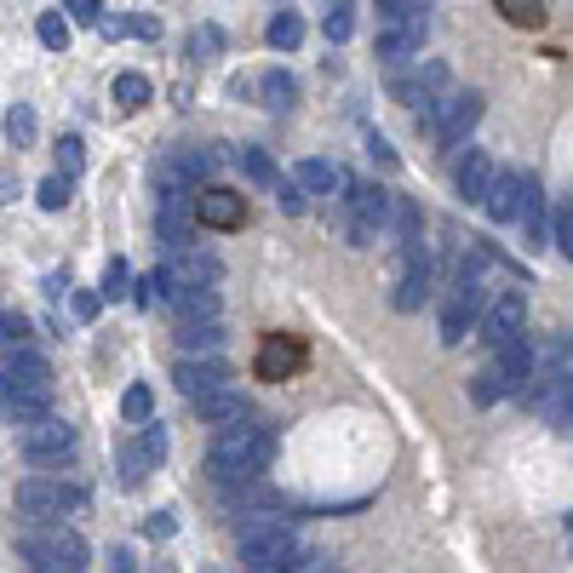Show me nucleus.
I'll list each match as a JSON object with an SVG mask.
<instances>
[{
    "label": "nucleus",
    "mask_w": 573,
    "mask_h": 573,
    "mask_svg": "<svg viewBox=\"0 0 573 573\" xmlns=\"http://www.w3.org/2000/svg\"><path fill=\"white\" fill-rule=\"evenodd\" d=\"M276 207H281V213H304V207H310V195H304V190H298V183H286V178H276Z\"/></svg>",
    "instance_id": "obj_43"
},
{
    "label": "nucleus",
    "mask_w": 573,
    "mask_h": 573,
    "mask_svg": "<svg viewBox=\"0 0 573 573\" xmlns=\"http://www.w3.org/2000/svg\"><path fill=\"white\" fill-rule=\"evenodd\" d=\"M17 447H24L29 464H58V459L75 454V424H64L58 413H47V419H35V424L17 430Z\"/></svg>",
    "instance_id": "obj_8"
},
{
    "label": "nucleus",
    "mask_w": 573,
    "mask_h": 573,
    "mask_svg": "<svg viewBox=\"0 0 573 573\" xmlns=\"http://www.w3.org/2000/svg\"><path fill=\"white\" fill-rule=\"evenodd\" d=\"M527 327V298L510 286V293H499L494 304H487V316H482V339L487 344H505V339H517Z\"/></svg>",
    "instance_id": "obj_16"
},
{
    "label": "nucleus",
    "mask_w": 573,
    "mask_h": 573,
    "mask_svg": "<svg viewBox=\"0 0 573 573\" xmlns=\"http://www.w3.org/2000/svg\"><path fill=\"white\" fill-rule=\"evenodd\" d=\"M120 413H127L132 424H143V419H150V413H155V396H150V384H132V391L120 396Z\"/></svg>",
    "instance_id": "obj_36"
},
{
    "label": "nucleus",
    "mask_w": 573,
    "mask_h": 573,
    "mask_svg": "<svg viewBox=\"0 0 573 573\" xmlns=\"http://www.w3.org/2000/svg\"><path fill=\"white\" fill-rule=\"evenodd\" d=\"M173 527H178V522H173V510H155V517L143 522V534H150V539H173Z\"/></svg>",
    "instance_id": "obj_48"
},
{
    "label": "nucleus",
    "mask_w": 573,
    "mask_h": 573,
    "mask_svg": "<svg viewBox=\"0 0 573 573\" xmlns=\"http://www.w3.org/2000/svg\"><path fill=\"white\" fill-rule=\"evenodd\" d=\"M115 573H132V557H127V550H115Z\"/></svg>",
    "instance_id": "obj_54"
},
{
    "label": "nucleus",
    "mask_w": 573,
    "mask_h": 573,
    "mask_svg": "<svg viewBox=\"0 0 573 573\" xmlns=\"http://www.w3.org/2000/svg\"><path fill=\"white\" fill-rule=\"evenodd\" d=\"M161 276L173 281V293H183V286H218L224 264H218L213 253H201V247H178V253H173V264H167Z\"/></svg>",
    "instance_id": "obj_14"
},
{
    "label": "nucleus",
    "mask_w": 573,
    "mask_h": 573,
    "mask_svg": "<svg viewBox=\"0 0 573 573\" xmlns=\"http://www.w3.org/2000/svg\"><path fill=\"white\" fill-rule=\"evenodd\" d=\"M75 316L92 321V316H98V293H75Z\"/></svg>",
    "instance_id": "obj_52"
},
{
    "label": "nucleus",
    "mask_w": 573,
    "mask_h": 573,
    "mask_svg": "<svg viewBox=\"0 0 573 573\" xmlns=\"http://www.w3.org/2000/svg\"><path fill=\"white\" fill-rule=\"evenodd\" d=\"M173 155H178V167L190 173L195 183H207V178H213V167H218V155H213V150H173Z\"/></svg>",
    "instance_id": "obj_35"
},
{
    "label": "nucleus",
    "mask_w": 573,
    "mask_h": 573,
    "mask_svg": "<svg viewBox=\"0 0 573 573\" xmlns=\"http://www.w3.org/2000/svg\"><path fill=\"white\" fill-rule=\"evenodd\" d=\"M0 339H7V344H24V339H29V321H24V316H0Z\"/></svg>",
    "instance_id": "obj_49"
},
{
    "label": "nucleus",
    "mask_w": 573,
    "mask_h": 573,
    "mask_svg": "<svg viewBox=\"0 0 573 573\" xmlns=\"http://www.w3.org/2000/svg\"><path fill=\"white\" fill-rule=\"evenodd\" d=\"M391 98L413 115H430L436 98H447V69L442 64H419V69H396L391 75Z\"/></svg>",
    "instance_id": "obj_9"
},
{
    "label": "nucleus",
    "mask_w": 573,
    "mask_h": 573,
    "mask_svg": "<svg viewBox=\"0 0 573 573\" xmlns=\"http://www.w3.org/2000/svg\"><path fill=\"white\" fill-rule=\"evenodd\" d=\"M40 207H47V213H64L69 207V178H47V183H40Z\"/></svg>",
    "instance_id": "obj_41"
},
{
    "label": "nucleus",
    "mask_w": 573,
    "mask_h": 573,
    "mask_svg": "<svg viewBox=\"0 0 573 573\" xmlns=\"http://www.w3.org/2000/svg\"><path fill=\"white\" fill-rule=\"evenodd\" d=\"M218 47H224L218 29H195V35H190V58H207V52H218Z\"/></svg>",
    "instance_id": "obj_47"
},
{
    "label": "nucleus",
    "mask_w": 573,
    "mask_h": 573,
    "mask_svg": "<svg viewBox=\"0 0 573 573\" xmlns=\"http://www.w3.org/2000/svg\"><path fill=\"white\" fill-rule=\"evenodd\" d=\"M470 396H476L482 407H494V402H499V379H494V373H487V367H482V373L470 379Z\"/></svg>",
    "instance_id": "obj_45"
},
{
    "label": "nucleus",
    "mask_w": 573,
    "mask_h": 573,
    "mask_svg": "<svg viewBox=\"0 0 573 573\" xmlns=\"http://www.w3.org/2000/svg\"><path fill=\"white\" fill-rule=\"evenodd\" d=\"M499 12L510 17V24H522V29H539V24H545L539 0H499Z\"/></svg>",
    "instance_id": "obj_38"
},
{
    "label": "nucleus",
    "mask_w": 573,
    "mask_h": 573,
    "mask_svg": "<svg viewBox=\"0 0 573 573\" xmlns=\"http://www.w3.org/2000/svg\"><path fill=\"white\" fill-rule=\"evenodd\" d=\"M482 110H487L482 92H447V98H436L430 115H419V127H430V138H436L442 150H454V143H464L470 132H476Z\"/></svg>",
    "instance_id": "obj_6"
},
{
    "label": "nucleus",
    "mask_w": 573,
    "mask_h": 573,
    "mask_svg": "<svg viewBox=\"0 0 573 573\" xmlns=\"http://www.w3.org/2000/svg\"><path fill=\"white\" fill-rule=\"evenodd\" d=\"M161 459H167V430H161V424H143L138 436L120 447V482L138 487L150 470H161Z\"/></svg>",
    "instance_id": "obj_11"
},
{
    "label": "nucleus",
    "mask_w": 573,
    "mask_h": 573,
    "mask_svg": "<svg viewBox=\"0 0 573 573\" xmlns=\"http://www.w3.org/2000/svg\"><path fill=\"white\" fill-rule=\"evenodd\" d=\"M494 161H487L482 150H470L464 161H459V167H454V183H459V195L464 201H476V207H482V195H487V183H494Z\"/></svg>",
    "instance_id": "obj_23"
},
{
    "label": "nucleus",
    "mask_w": 573,
    "mask_h": 573,
    "mask_svg": "<svg viewBox=\"0 0 573 573\" xmlns=\"http://www.w3.org/2000/svg\"><path fill=\"white\" fill-rule=\"evenodd\" d=\"M52 413V396H35V391H0V419L7 424H35V419H47Z\"/></svg>",
    "instance_id": "obj_25"
},
{
    "label": "nucleus",
    "mask_w": 573,
    "mask_h": 573,
    "mask_svg": "<svg viewBox=\"0 0 573 573\" xmlns=\"http://www.w3.org/2000/svg\"><path fill=\"white\" fill-rule=\"evenodd\" d=\"M367 155H373V161H379V167H396V150H391V143H384L379 132H373V138H367Z\"/></svg>",
    "instance_id": "obj_50"
},
{
    "label": "nucleus",
    "mask_w": 573,
    "mask_h": 573,
    "mask_svg": "<svg viewBox=\"0 0 573 573\" xmlns=\"http://www.w3.org/2000/svg\"><path fill=\"white\" fill-rule=\"evenodd\" d=\"M482 304H487L482 264L464 258L459 276H454V293H447V304H442V344H464L470 327H476V316H482Z\"/></svg>",
    "instance_id": "obj_5"
},
{
    "label": "nucleus",
    "mask_w": 573,
    "mask_h": 573,
    "mask_svg": "<svg viewBox=\"0 0 573 573\" xmlns=\"http://www.w3.org/2000/svg\"><path fill=\"white\" fill-rule=\"evenodd\" d=\"M195 419L213 424V430H230V424H247L253 419V402L235 391V384H224L213 396H195Z\"/></svg>",
    "instance_id": "obj_17"
},
{
    "label": "nucleus",
    "mask_w": 573,
    "mask_h": 573,
    "mask_svg": "<svg viewBox=\"0 0 573 573\" xmlns=\"http://www.w3.org/2000/svg\"><path fill=\"white\" fill-rule=\"evenodd\" d=\"M224 505L241 510V517H270V510H281V494L264 487V476H247V482H224Z\"/></svg>",
    "instance_id": "obj_19"
},
{
    "label": "nucleus",
    "mask_w": 573,
    "mask_h": 573,
    "mask_svg": "<svg viewBox=\"0 0 573 573\" xmlns=\"http://www.w3.org/2000/svg\"><path fill=\"white\" fill-rule=\"evenodd\" d=\"M120 29H132V35H143V40H155V35H161L155 17H132V24H120Z\"/></svg>",
    "instance_id": "obj_51"
},
{
    "label": "nucleus",
    "mask_w": 573,
    "mask_h": 573,
    "mask_svg": "<svg viewBox=\"0 0 573 573\" xmlns=\"http://www.w3.org/2000/svg\"><path fill=\"white\" fill-rule=\"evenodd\" d=\"M58 161H64V178H75L80 167H87V143H80V138H58Z\"/></svg>",
    "instance_id": "obj_42"
},
{
    "label": "nucleus",
    "mask_w": 573,
    "mask_h": 573,
    "mask_svg": "<svg viewBox=\"0 0 573 573\" xmlns=\"http://www.w3.org/2000/svg\"><path fill=\"white\" fill-rule=\"evenodd\" d=\"M424 17V0H379V24H413Z\"/></svg>",
    "instance_id": "obj_37"
},
{
    "label": "nucleus",
    "mask_w": 573,
    "mask_h": 573,
    "mask_svg": "<svg viewBox=\"0 0 573 573\" xmlns=\"http://www.w3.org/2000/svg\"><path fill=\"white\" fill-rule=\"evenodd\" d=\"M293 183L304 195H333V190H344V167L339 161H321V155H310V161H298V173H293Z\"/></svg>",
    "instance_id": "obj_22"
},
{
    "label": "nucleus",
    "mask_w": 573,
    "mask_h": 573,
    "mask_svg": "<svg viewBox=\"0 0 573 573\" xmlns=\"http://www.w3.org/2000/svg\"><path fill=\"white\" fill-rule=\"evenodd\" d=\"M321 35H327V47H344V40L356 35V0H333V7L321 12Z\"/></svg>",
    "instance_id": "obj_28"
},
{
    "label": "nucleus",
    "mask_w": 573,
    "mask_h": 573,
    "mask_svg": "<svg viewBox=\"0 0 573 573\" xmlns=\"http://www.w3.org/2000/svg\"><path fill=\"white\" fill-rule=\"evenodd\" d=\"M150 183H155V195H161V207H167V213H183V207L195 201V178L178 167V155H173V150L150 167Z\"/></svg>",
    "instance_id": "obj_15"
},
{
    "label": "nucleus",
    "mask_w": 573,
    "mask_h": 573,
    "mask_svg": "<svg viewBox=\"0 0 573 573\" xmlns=\"http://www.w3.org/2000/svg\"><path fill=\"white\" fill-rule=\"evenodd\" d=\"M522 183L527 173H494V183H487V195H482V207L494 224H517V207H522Z\"/></svg>",
    "instance_id": "obj_21"
},
{
    "label": "nucleus",
    "mask_w": 573,
    "mask_h": 573,
    "mask_svg": "<svg viewBox=\"0 0 573 573\" xmlns=\"http://www.w3.org/2000/svg\"><path fill=\"white\" fill-rule=\"evenodd\" d=\"M224 321H178V351L183 356H218L224 351Z\"/></svg>",
    "instance_id": "obj_24"
},
{
    "label": "nucleus",
    "mask_w": 573,
    "mask_h": 573,
    "mask_svg": "<svg viewBox=\"0 0 573 573\" xmlns=\"http://www.w3.org/2000/svg\"><path fill=\"white\" fill-rule=\"evenodd\" d=\"M40 47H52V52H64V47H69V24H64L58 12L40 17Z\"/></svg>",
    "instance_id": "obj_40"
},
{
    "label": "nucleus",
    "mask_w": 573,
    "mask_h": 573,
    "mask_svg": "<svg viewBox=\"0 0 573 573\" xmlns=\"http://www.w3.org/2000/svg\"><path fill=\"white\" fill-rule=\"evenodd\" d=\"M17 550H24V562L35 568V573H87V539L75 534V527H64V522H40V527H29L24 539H17Z\"/></svg>",
    "instance_id": "obj_3"
},
{
    "label": "nucleus",
    "mask_w": 573,
    "mask_h": 573,
    "mask_svg": "<svg viewBox=\"0 0 573 573\" xmlns=\"http://www.w3.org/2000/svg\"><path fill=\"white\" fill-rule=\"evenodd\" d=\"M190 213H195L201 224H213V230H235V224L247 218V207H241L235 190H201V195L190 201Z\"/></svg>",
    "instance_id": "obj_20"
},
{
    "label": "nucleus",
    "mask_w": 573,
    "mask_h": 573,
    "mask_svg": "<svg viewBox=\"0 0 573 573\" xmlns=\"http://www.w3.org/2000/svg\"><path fill=\"white\" fill-rule=\"evenodd\" d=\"M276 459V430L270 424H230L218 430L213 454H207V476L224 487V482H247V476H264Z\"/></svg>",
    "instance_id": "obj_1"
},
{
    "label": "nucleus",
    "mask_w": 573,
    "mask_h": 573,
    "mask_svg": "<svg viewBox=\"0 0 573 573\" xmlns=\"http://www.w3.org/2000/svg\"><path fill=\"white\" fill-rule=\"evenodd\" d=\"M173 379H178V391L195 402V396H213V391H224V384H230L235 373H230V367H224L218 356H178Z\"/></svg>",
    "instance_id": "obj_13"
},
{
    "label": "nucleus",
    "mask_w": 573,
    "mask_h": 573,
    "mask_svg": "<svg viewBox=\"0 0 573 573\" xmlns=\"http://www.w3.org/2000/svg\"><path fill=\"white\" fill-rule=\"evenodd\" d=\"M75 24H104V0H64Z\"/></svg>",
    "instance_id": "obj_44"
},
{
    "label": "nucleus",
    "mask_w": 573,
    "mask_h": 573,
    "mask_svg": "<svg viewBox=\"0 0 573 573\" xmlns=\"http://www.w3.org/2000/svg\"><path fill=\"white\" fill-rule=\"evenodd\" d=\"M430 293H436V264H430L424 241H413V247H402V281H396L391 304H396L402 316H413V310H424Z\"/></svg>",
    "instance_id": "obj_7"
},
{
    "label": "nucleus",
    "mask_w": 573,
    "mask_h": 573,
    "mask_svg": "<svg viewBox=\"0 0 573 573\" xmlns=\"http://www.w3.org/2000/svg\"><path fill=\"white\" fill-rule=\"evenodd\" d=\"M258 104L276 110V115L293 110V104H298V80L286 75V69H264V75H258Z\"/></svg>",
    "instance_id": "obj_27"
},
{
    "label": "nucleus",
    "mask_w": 573,
    "mask_h": 573,
    "mask_svg": "<svg viewBox=\"0 0 573 573\" xmlns=\"http://www.w3.org/2000/svg\"><path fill=\"white\" fill-rule=\"evenodd\" d=\"M87 510V487L64 482V476H24L17 482V517L24 522H58V517H80Z\"/></svg>",
    "instance_id": "obj_4"
},
{
    "label": "nucleus",
    "mask_w": 573,
    "mask_h": 573,
    "mask_svg": "<svg viewBox=\"0 0 573 573\" xmlns=\"http://www.w3.org/2000/svg\"><path fill=\"white\" fill-rule=\"evenodd\" d=\"M127 293V258H110V276H104V298Z\"/></svg>",
    "instance_id": "obj_46"
},
{
    "label": "nucleus",
    "mask_w": 573,
    "mask_h": 573,
    "mask_svg": "<svg viewBox=\"0 0 573 573\" xmlns=\"http://www.w3.org/2000/svg\"><path fill=\"white\" fill-rule=\"evenodd\" d=\"M132 298L143 304V310H150V304H167V298H173V281L161 276V270H150V276H138V293H132Z\"/></svg>",
    "instance_id": "obj_34"
},
{
    "label": "nucleus",
    "mask_w": 573,
    "mask_h": 573,
    "mask_svg": "<svg viewBox=\"0 0 573 573\" xmlns=\"http://www.w3.org/2000/svg\"><path fill=\"white\" fill-rule=\"evenodd\" d=\"M115 104H120V110H143V104H150V75L120 69V75H115Z\"/></svg>",
    "instance_id": "obj_30"
},
{
    "label": "nucleus",
    "mask_w": 573,
    "mask_h": 573,
    "mask_svg": "<svg viewBox=\"0 0 573 573\" xmlns=\"http://www.w3.org/2000/svg\"><path fill=\"white\" fill-rule=\"evenodd\" d=\"M293 573H339V568H327V562H304V568H293Z\"/></svg>",
    "instance_id": "obj_53"
},
{
    "label": "nucleus",
    "mask_w": 573,
    "mask_h": 573,
    "mask_svg": "<svg viewBox=\"0 0 573 573\" xmlns=\"http://www.w3.org/2000/svg\"><path fill=\"white\" fill-rule=\"evenodd\" d=\"M424 40H430V24H424V17H413V24H379L373 52H379L391 69H402V64H413V58L424 52Z\"/></svg>",
    "instance_id": "obj_12"
},
{
    "label": "nucleus",
    "mask_w": 573,
    "mask_h": 573,
    "mask_svg": "<svg viewBox=\"0 0 573 573\" xmlns=\"http://www.w3.org/2000/svg\"><path fill=\"white\" fill-rule=\"evenodd\" d=\"M7 138H12V150H29V143H35V110L29 104L7 110Z\"/></svg>",
    "instance_id": "obj_32"
},
{
    "label": "nucleus",
    "mask_w": 573,
    "mask_h": 573,
    "mask_svg": "<svg viewBox=\"0 0 573 573\" xmlns=\"http://www.w3.org/2000/svg\"><path fill=\"white\" fill-rule=\"evenodd\" d=\"M264 40H270L276 52H293L298 40H304V17H298V12H276L270 29H264Z\"/></svg>",
    "instance_id": "obj_29"
},
{
    "label": "nucleus",
    "mask_w": 573,
    "mask_h": 573,
    "mask_svg": "<svg viewBox=\"0 0 573 573\" xmlns=\"http://www.w3.org/2000/svg\"><path fill=\"white\" fill-rule=\"evenodd\" d=\"M167 304L178 310V321H218V286H183Z\"/></svg>",
    "instance_id": "obj_26"
},
{
    "label": "nucleus",
    "mask_w": 573,
    "mask_h": 573,
    "mask_svg": "<svg viewBox=\"0 0 573 573\" xmlns=\"http://www.w3.org/2000/svg\"><path fill=\"white\" fill-rule=\"evenodd\" d=\"M545 241H550V247H557L562 258L573 253V207H568V201H562L557 213H550V230H545Z\"/></svg>",
    "instance_id": "obj_33"
},
{
    "label": "nucleus",
    "mask_w": 573,
    "mask_h": 573,
    "mask_svg": "<svg viewBox=\"0 0 573 573\" xmlns=\"http://www.w3.org/2000/svg\"><path fill=\"white\" fill-rule=\"evenodd\" d=\"M487 373L499 379V396H522L527 384H534V344H527L522 333L494 344V367H487Z\"/></svg>",
    "instance_id": "obj_10"
},
{
    "label": "nucleus",
    "mask_w": 573,
    "mask_h": 573,
    "mask_svg": "<svg viewBox=\"0 0 573 573\" xmlns=\"http://www.w3.org/2000/svg\"><path fill=\"white\" fill-rule=\"evenodd\" d=\"M0 391H35V396H52V367H47V356H35V351H12L7 373H0Z\"/></svg>",
    "instance_id": "obj_18"
},
{
    "label": "nucleus",
    "mask_w": 573,
    "mask_h": 573,
    "mask_svg": "<svg viewBox=\"0 0 573 573\" xmlns=\"http://www.w3.org/2000/svg\"><path fill=\"white\" fill-rule=\"evenodd\" d=\"M161 241H167L173 253H178V247H190V218H183V213H167V207H161Z\"/></svg>",
    "instance_id": "obj_39"
},
{
    "label": "nucleus",
    "mask_w": 573,
    "mask_h": 573,
    "mask_svg": "<svg viewBox=\"0 0 573 573\" xmlns=\"http://www.w3.org/2000/svg\"><path fill=\"white\" fill-rule=\"evenodd\" d=\"M235 550H241V573H293V568H304V545L281 517H247L235 527Z\"/></svg>",
    "instance_id": "obj_2"
},
{
    "label": "nucleus",
    "mask_w": 573,
    "mask_h": 573,
    "mask_svg": "<svg viewBox=\"0 0 573 573\" xmlns=\"http://www.w3.org/2000/svg\"><path fill=\"white\" fill-rule=\"evenodd\" d=\"M235 161H241V173H247L253 183H264V190H276V161L270 155H264V150H253V143H241V150H235Z\"/></svg>",
    "instance_id": "obj_31"
}]
</instances>
